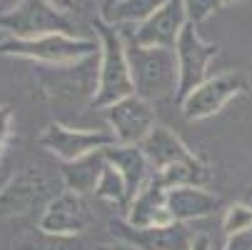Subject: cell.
<instances>
[{"mask_svg": "<svg viewBox=\"0 0 252 250\" xmlns=\"http://www.w3.org/2000/svg\"><path fill=\"white\" fill-rule=\"evenodd\" d=\"M222 250H252V230L227 238V245Z\"/></svg>", "mask_w": 252, "mask_h": 250, "instance_id": "cell-26", "label": "cell"}, {"mask_svg": "<svg viewBox=\"0 0 252 250\" xmlns=\"http://www.w3.org/2000/svg\"><path fill=\"white\" fill-rule=\"evenodd\" d=\"M0 30L8 38L32 40L50 33L75 35V23L67 13H60L48 0H23L20 5L0 15Z\"/></svg>", "mask_w": 252, "mask_h": 250, "instance_id": "cell-5", "label": "cell"}, {"mask_svg": "<svg viewBox=\"0 0 252 250\" xmlns=\"http://www.w3.org/2000/svg\"><path fill=\"white\" fill-rule=\"evenodd\" d=\"M158 178L162 180V185H165L167 190H170V188H190V185L205 188V185L210 183L212 173H210V165H207L200 155H192V158H188V160H183V163H175V165H170L167 170L158 173Z\"/></svg>", "mask_w": 252, "mask_h": 250, "instance_id": "cell-20", "label": "cell"}, {"mask_svg": "<svg viewBox=\"0 0 252 250\" xmlns=\"http://www.w3.org/2000/svg\"><path fill=\"white\" fill-rule=\"evenodd\" d=\"M125 220L130 225H135V228H153V225L175 223L172 215H170V210H167V188L162 185L158 173H153L148 185L130 200Z\"/></svg>", "mask_w": 252, "mask_h": 250, "instance_id": "cell-14", "label": "cell"}, {"mask_svg": "<svg viewBox=\"0 0 252 250\" xmlns=\"http://www.w3.org/2000/svg\"><path fill=\"white\" fill-rule=\"evenodd\" d=\"M252 230V205L250 203H232L225 210V218H222V233L227 238L240 235Z\"/></svg>", "mask_w": 252, "mask_h": 250, "instance_id": "cell-23", "label": "cell"}, {"mask_svg": "<svg viewBox=\"0 0 252 250\" xmlns=\"http://www.w3.org/2000/svg\"><path fill=\"white\" fill-rule=\"evenodd\" d=\"M222 198L205 188H170L167 190V210L175 223H190L200 218H210L222 208Z\"/></svg>", "mask_w": 252, "mask_h": 250, "instance_id": "cell-15", "label": "cell"}, {"mask_svg": "<svg viewBox=\"0 0 252 250\" xmlns=\"http://www.w3.org/2000/svg\"><path fill=\"white\" fill-rule=\"evenodd\" d=\"M13 110H10V105H0V160H3L5 155V148H8V143L13 138Z\"/></svg>", "mask_w": 252, "mask_h": 250, "instance_id": "cell-25", "label": "cell"}, {"mask_svg": "<svg viewBox=\"0 0 252 250\" xmlns=\"http://www.w3.org/2000/svg\"><path fill=\"white\" fill-rule=\"evenodd\" d=\"M105 158L107 163H110L127 183V190H130V200L148 185V180L153 178V168L145 158V153L140 150V145H120V143H115V145L105 148Z\"/></svg>", "mask_w": 252, "mask_h": 250, "instance_id": "cell-17", "label": "cell"}, {"mask_svg": "<svg viewBox=\"0 0 252 250\" xmlns=\"http://www.w3.org/2000/svg\"><path fill=\"white\" fill-rule=\"evenodd\" d=\"M140 150L145 153V158H148V163H150V168L155 170V173H162V170H167L170 165H175V163H183V160H188V158H192L195 153L185 145L183 140H180V135H175L170 128H165V125H155L150 133H148V138L140 143Z\"/></svg>", "mask_w": 252, "mask_h": 250, "instance_id": "cell-16", "label": "cell"}, {"mask_svg": "<svg viewBox=\"0 0 252 250\" xmlns=\"http://www.w3.org/2000/svg\"><path fill=\"white\" fill-rule=\"evenodd\" d=\"M118 3H120V0H100V15H107Z\"/></svg>", "mask_w": 252, "mask_h": 250, "instance_id": "cell-29", "label": "cell"}, {"mask_svg": "<svg viewBox=\"0 0 252 250\" xmlns=\"http://www.w3.org/2000/svg\"><path fill=\"white\" fill-rule=\"evenodd\" d=\"M107 168V158H105V148L95 150L85 158H78L73 163H58V173L63 178L65 190H73L78 195H95V188L100 183V178Z\"/></svg>", "mask_w": 252, "mask_h": 250, "instance_id": "cell-18", "label": "cell"}, {"mask_svg": "<svg viewBox=\"0 0 252 250\" xmlns=\"http://www.w3.org/2000/svg\"><path fill=\"white\" fill-rule=\"evenodd\" d=\"M105 118L110 125V133L120 145H140L155 128V110L153 103L142 100L140 95H127L115 105L105 108Z\"/></svg>", "mask_w": 252, "mask_h": 250, "instance_id": "cell-11", "label": "cell"}, {"mask_svg": "<svg viewBox=\"0 0 252 250\" xmlns=\"http://www.w3.org/2000/svg\"><path fill=\"white\" fill-rule=\"evenodd\" d=\"M90 223H93V213L88 198L73 190H63L43 208L38 228L60 235H80L83 230H88Z\"/></svg>", "mask_w": 252, "mask_h": 250, "instance_id": "cell-13", "label": "cell"}, {"mask_svg": "<svg viewBox=\"0 0 252 250\" xmlns=\"http://www.w3.org/2000/svg\"><path fill=\"white\" fill-rule=\"evenodd\" d=\"M167 0H120V3L107 13L100 15L105 23L110 25H140L142 20H148L155 10H160Z\"/></svg>", "mask_w": 252, "mask_h": 250, "instance_id": "cell-21", "label": "cell"}, {"mask_svg": "<svg viewBox=\"0 0 252 250\" xmlns=\"http://www.w3.org/2000/svg\"><path fill=\"white\" fill-rule=\"evenodd\" d=\"M95 250H130V248H127V245H123V243H120V245H97V248H95Z\"/></svg>", "mask_w": 252, "mask_h": 250, "instance_id": "cell-31", "label": "cell"}, {"mask_svg": "<svg viewBox=\"0 0 252 250\" xmlns=\"http://www.w3.org/2000/svg\"><path fill=\"white\" fill-rule=\"evenodd\" d=\"M23 0H0V15L3 13H8V10H13L15 5H20Z\"/></svg>", "mask_w": 252, "mask_h": 250, "instance_id": "cell-30", "label": "cell"}, {"mask_svg": "<svg viewBox=\"0 0 252 250\" xmlns=\"http://www.w3.org/2000/svg\"><path fill=\"white\" fill-rule=\"evenodd\" d=\"M95 198L97 200H105V203H110L115 208H123L127 210L130 208V190H127V183H125V178L107 163L102 178H100V183L95 188Z\"/></svg>", "mask_w": 252, "mask_h": 250, "instance_id": "cell-22", "label": "cell"}, {"mask_svg": "<svg viewBox=\"0 0 252 250\" xmlns=\"http://www.w3.org/2000/svg\"><path fill=\"white\" fill-rule=\"evenodd\" d=\"M48 3H50L53 8H58L60 13H67V15L75 10V0H48Z\"/></svg>", "mask_w": 252, "mask_h": 250, "instance_id": "cell-27", "label": "cell"}, {"mask_svg": "<svg viewBox=\"0 0 252 250\" xmlns=\"http://www.w3.org/2000/svg\"><path fill=\"white\" fill-rule=\"evenodd\" d=\"M247 203H250V205H252V188H250V200H247Z\"/></svg>", "mask_w": 252, "mask_h": 250, "instance_id": "cell-33", "label": "cell"}, {"mask_svg": "<svg viewBox=\"0 0 252 250\" xmlns=\"http://www.w3.org/2000/svg\"><path fill=\"white\" fill-rule=\"evenodd\" d=\"M190 250H210V238L207 235H195Z\"/></svg>", "mask_w": 252, "mask_h": 250, "instance_id": "cell-28", "label": "cell"}, {"mask_svg": "<svg viewBox=\"0 0 252 250\" xmlns=\"http://www.w3.org/2000/svg\"><path fill=\"white\" fill-rule=\"evenodd\" d=\"M120 33L125 38V50H127V60H130L135 95H140L148 103L175 100L177 88H180V68H177L175 50L137 45L125 25H120Z\"/></svg>", "mask_w": 252, "mask_h": 250, "instance_id": "cell-1", "label": "cell"}, {"mask_svg": "<svg viewBox=\"0 0 252 250\" xmlns=\"http://www.w3.org/2000/svg\"><path fill=\"white\" fill-rule=\"evenodd\" d=\"M93 28L100 40V73H97V90L90 100L93 108L105 110L118 100L135 93L130 60L125 50V38L118 25L105 23L102 18L93 20Z\"/></svg>", "mask_w": 252, "mask_h": 250, "instance_id": "cell-2", "label": "cell"}, {"mask_svg": "<svg viewBox=\"0 0 252 250\" xmlns=\"http://www.w3.org/2000/svg\"><path fill=\"white\" fill-rule=\"evenodd\" d=\"M220 45L218 43H205L197 33V25L188 23L183 28L175 45V55H177V68H180V88H177V98L175 103H180L183 98H188L197 85H202L210 75V63L218 58Z\"/></svg>", "mask_w": 252, "mask_h": 250, "instance_id": "cell-9", "label": "cell"}, {"mask_svg": "<svg viewBox=\"0 0 252 250\" xmlns=\"http://www.w3.org/2000/svg\"><path fill=\"white\" fill-rule=\"evenodd\" d=\"M185 25H188V15L183 8V0H167L148 20H142L140 25H125V28L130 30L132 40L137 45L175 50L177 38H180V33H183Z\"/></svg>", "mask_w": 252, "mask_h": 250, "instance_id": "cell-12", "label": "cell"}, {"mask_svg": "<svg viewBox=\"0 0 252 250\" xmlns=\"http://www.w3.org/2000/svg\"><path fill=\"white\" fill-rule=\"evenodd\" d=\"M63 190L65 185L60 173H53L38 163H28L0 185V218L28 215L35 208H45Z\"/></svg>", "mask_w": 252, "mask_h": 250, "instance_id": "cell-3", "label": "cell"}, {"mask_svg": "<svg viewBox=\"0 0 252 250\" xmlns=\"http://www.w3.org/2000/svg\"><path fill=\"white\" fill-rule=\"evenodd\" d=\"M225 5H235V3H242V0H222Z\"/></svg>", "mask_w": 252, "mask_h": 250, "instance_id": "cell-32", "label": "cell"}, {"mask_svg": "<svg viewBox=\"0 0 252 250\" xmlns=\"http://www.w3.org/2000/svg\"><path fill=\"white\" fill-rule=\"evenodd\" d=\"M13 250H90L80 235H60L43 228L23 230L13 240Z\"/></svg>", "mask_w": 252, "mask_h": 250, "instance_id": "cell-19", "label": "cell"}, {"mask_svg": "<svg viewBox=\"0 0 252 250\" xmlns=\"http://www.w3.org/2000/svg\"><path fill=\"white\" fill-rule=\"evenodd\" d=\"M250 90V83L242 73H220V75H210L202 85H197L188 98H183L177 103V108L183 110V118L185 120H205V118H212L218 115L225 105L247 93Z\"/></svg>", "mask_w": 252, "mask_h": 250, "instance_id": "cell-7", "label": "cell"}, {"mask_svg": "<svg viewBox=\"0 0 252 250\" xmlns=\"http://www.w3.org/2000/svg\"><path fill=\"white\" fill-rule=\"evenodd\" d=\"M40 70V88L48 98L55 100H75L80 95H95L97 73H100V53L90 55L80 63L70 65H43Z\"/></svg>", "mask_w": 252, "mask_h": 250, "instance_id": "cell-8", "label": "cell"}, {"mask_svg": "<svg viewBox=\"0 0 252 250\" xmlns=\"http://www.w3.org/2000/svg\"><path fill=\"white\" fill-rule=\"evenodd\" d=\"M97 53H100V43L90 38L67 35V33H50L32 40H18V38L0 40V55L32 60L38 65H70Z\"/></svg>", "mask_w": 252, "mask_h": 250, "instance_id": "cell-4", "label": "cell"}, {"mask_svg": "<svg viewBox=\"0 0 252 250\" xmlns=\"http://www.w3.org/2000/svg\"><path fill=\"white\" fill-rule=\"evenodd\" d=\"M115 135L110 130H93V128H70L63 123H48L38 135V148L58 158V163H73L95 150L115 145Z\"/></svg>", "mask_w": 252, "mask_h": 250, "instance_id": "cell-6", "label": "cell"}, {"mask_svg": "<svg viewBox=\"0 0 252 250\" xmlns=\"http://www.w3.org/2000/svg\"><path fill=\"white\" fill-rule=\"evenodd\" d=\"M225 3L222 0H183V8H185V15H188V23L192 25H200L205 23L207 18H212Z\"/></svg>", "mask_w": 252, "mask_h": 250, "instance_id": "cell-24", "label": "cell"}, {"mask_svg": "<svg viewBox=\"0 0 252 250\" xmlns=\"http://www.w3.org/2000/svg\"><path fill=\"white\" fill-rule=\"evenodd\" d=\"M110 235L127 245L130 250H190L192 235L185 223H170V225H153V228H135L125 218L110 220Z\"/></svg>", "mask_w": 252, "mask_h": 250, "instance_id": "cell-10", "label": "cell"}, {"mask_svg": "<svg viewBox=\"0 0 252 250\" xmlns=\"http://www.w3.org/2000/svg\"><path fill=\"white\" fill-rule=\"evenodd\" d=\"M0 35H3V30H0Z\"/></svg>", "mask_w": 252, "mask_h": 250, "instance_id": "cell-34", "label": "cell"}]
</instances>
